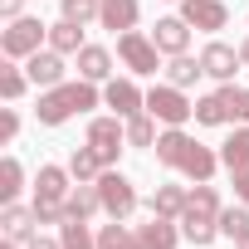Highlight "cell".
Listing matches in <instances>:
<instances>
[{
  "label": "cell",
  "instance_id": "obj_1",
  "mask_svg": "<svg viewBox=\"0 0 249 249\" xmlns=\"http://www.w3.org/2000/svg\"><path fill=\"white\" fill-rule=\"evenodd\" d=\"M157 161H166V166H176L181 176H191V181H210L215 176V166H220V152H210L205 142H196V137H186L181 127H166L161 137H157Z\"/></svg>",
  "mask_w": 249,
  "mask_h": 249
},
{
  "label": "cell",
  "instance_id": "obj_2",
  "mask_svg": "<svg viewBox=\"0 0 249 249\" xmlns=\"http://www.w3.org/2000/svg\"><path fill=\"white\" fill-rule=\"evenodd\" d=\"M88 107H98V88H93L88 78H78V83L44 88V93H39V107H35V117L44 122V127H64L69 117H78V112H88Z\"/></svg>",
  "mask_w": 249,
  "mask_h": 249
},
{
  "label": "cell",
  "instance_id": "obj_3",
  "mask_svg": "<svg viewBox=\"0 0 249 249\" xmlns=\"http://www.w3.org/2000/svg\"><path fill=\"white\" fill-rule=\"evenodd\" d=\"M147 112H152L157 122H166V127H186V122L196 117V103L186 98V88H176V83H157V88L147 93Z\"/></svg>",
  "mask_w": 249,
  "mask_h": 249
},
{
  "label": "cell",
  "instance_id": "obj_4",
  "mask_svg": "<svg viewBox=\"0 0 249 249\" xmlns=\"http://www.w3.org/2000/svg\"><path fill=\"white\" fill-rule=\"evenodd\" d=\"M44 39H49V25H39L35 15H20V20H10L0 30V54L5 59H30Z\"/></svg>",
  "mask_w": 249,
  "mask_h": 249
},
{
  "label": "cell",
  "instance_id": "obj_5",
  "mask_svg": "<svg viewBox=\"0 0 249 249\" xmlns=\"http://www.w3.org/2000/svg\"><path fill=\"white\" fill-rule=\"evenodd\" d=\"M98 196H103L107 220H132V210H137V191H132V181L122 176L117 166H107V171L98 176Z\"/></svg>",
  "mask_w": 249,
  "mask_h": 249
},
{
  "label": "cell",
  "instance_id": "obj_6",
  "mask_svg": "<svg viewBox=\"0 0 249 249\" xmlns=\"http://www.w3.org/2000/svg\"><path fill=\"white\" fill-rule=\"evenodd\" d=\"M88 147L103 157V166H117V152L127 147V122H122L117 112L112 117H93L88 122Z\"/></svg>",
  "mask_w": 249,
  "mask_h": 249
},
{
  "label": "cell",
  "instance_id": "obj_7",
  "mask_svg": "<svg viewBox=\"0 0 249 249\" xmlns=\"http://www.w3.org/2000/svg\"><path fill=\"white\" fill-rule=\"evenodd\" d=\"M117 59L127 64L132 73H157L161 69V49L152 44V35H137V30L117 35Z\"/></svg>",
  "mask_w": 249,
  "mask_h": 249
},
{
  "label": "cell",
  "instance_id": "obj_8",
  "mask_svg": "<svg viewBox=\"0 0 249 249\" xmlns=\"http://www.w3.org/2000/svg\"><path fill=\"white\" fill-rule=\"evenodd\" d=\"M103 103L127 122V117H137V112H147V93L132 83V78H112L107 88H103Z\"/></svg>",
  "mask_w": 249,
  "mask_h": 249
},
{
  "label": "cell",
  "instance_id": "obj_9",
  "mask_svg": "<svg viewBox=\"0 0 249 249\" xmlns=\"http://www.w3.org/2000/svg\"><path fill=\"white\" fill-rule=\"evenodd\" d=\"M181 20H186L191 30L215 35V30L230 25V10H225V0H181Z\"/></svg>",
  "mask_w": 249,
  "mask_h": 249
},
{
  "label": "cell",
  "instance_id": "obj_10",
  "mask_svg": "<svg viewBox=\"0 0 249 249\" xmlns=\"http://www.w3.org/2000/svg\"><path fill=\"white\" fill-rule=\"evenodd\" d=\"M200 69H205V78H220V83H234V73H239L244 64H239V49H230V44L210 39V44L200 49Z\"/></svg>",
  "mask_w": 249,
  "mask_h": 249
},
{
  "label": "cell",
  "instance_id": "obj_11",
  "mask_svg": "<svg viewBox=\"0 0 249 249\" xmlns=\"http://www.w3.org/2000/svg\"><path fill=\"white\" fill-rule=\"evenodd\" d=\"M25 73H30L35 88H59L64 83V54L59 49H35L25 59Z\"/></svg>",
  "mask_w": 249,
  "mask_h": 249
},
{
  "label": "cell",
  "instance_id": "obj_12",
  "mask_svg": "<svg viewBox=\"0 0 249 249\" xmlns=\"http://www.w3.org/2000/svg\"><path fill=\"white\" fill-rule=\"evenodd\" d=\"M0 225H5V239H15V244H30V239H39V215H35V205H5L0 210Z\"/></svg>",
  "mask_w": 249,
  "mask_h": 249
},
{
  "label": "cell",
  "instance_id": "obj_13",
  "mask_svg": "<svg viewBox=\"0 0 249 249\" xmlns=\"http://www.w3.org/2000/svg\"><path fill=\"white\" fill-rule=\"evenodd\" d=\"M152 44H157L166 59H176V54H186V49H191V25H186L181 15H166V20H157Z\"/></svg>",
  "mask_w": 249,
  "mask_h": 249
},
{
  "label": "cell",
  "instance_id": "obj_14",
  "mask_svg": "<svg viewBox=\"0 0 249 249\" xmlns=\"http://www.w3.org/2000/svg\"><path fill=\"white\" fill-rule=\"evenodd\" d=\"M176 225H181V220H161V215H152L147 225H137V249H176V239H186Z\"/></svg>",
  "mask_w": 249,
  "mask_h": 249
},
{
  "label": "cell",
  "instance_id": "obj_15",
  "mask_svg": "<svg viewBox=\"0 0 249 249\" xmlns=\"http://www.w3.org/2000/svg\"><path fill=\"white\" fill-rule=\"evenodd\" d=\"M142 15V0H103V10H98V25L112 30V35H127Z\"/></svg>",
  "mask_w": 249,
  "mask_h": 249
},
{
  "label": "cell",
  "instance_id": "obj_16",
  "mask_svg": "<svg viewBox=\"0 0 249 249\" xmlns=\"http://www.w3.org/2000/svg\"><path fill=\"white\" fill-rule=\"evenodd\" d=\"M73 181V171L69 166H39V176H35V200H69V186Z\"/></svg>",
  "mask_w": 249,
  "mask_h": 249
},
{
  "label": "cell",
  "instance_id": "obj_17",
  "mask_svg": "<svg viewBox=\"0 0 249 249\" xmlns=\"http://www.w3.org/2000/svg\"><path fill=\"white\" fill-rule=\"evenodd\" d=\"M64 210H69V220H88V215H98V210H103V196H98V181H78V186L69 191Z\"/></svg>",
  "mask_w": 249,
  "mask_h": 249
},
{
  "label": "cell",
  "instance_id": "obj_18",
  "mask_svg": "<svg viewBox=\"0 0 249 249\" xmlns=\"http://www.w3.org/2000/svg\"><path fill=\"white\" fill-rule=\"evenodd\" d=\"M186 200H191V191L166 181V186H157V191H152V200H147V205H152V215H161V220H181Z\"/></svg>",
  "mask_w": 249,
  "mask_h": 249
},
{
  "label": "cell",
  "instance_id": "obj_19",
  "mask_svg": "<svg viewBox=\"0 0 249 249\" xmlns=\"http://www.w3.org/2000/svg\"><path fill=\"white\" fill-rule=\"evenodd\" d=\"M107 73H112V54H107L103 44H83V49H78V78L103 83Z\"/></svg>",
  "mask_w": 249,
  "mask_h": 249
},
{
  "label": "cell",
  "instance_id": "obj_20",
  "mask_svg": "<svg viewBox=\"0 0 249 249\" xmlns=\"http://www.w3.org/2000/svg\"><path fill=\"white\" fill-rule=\"evenodd\" d=\"M181 234H186L196 249H205V244H215V234H220V220H215V215H196V210H181Z\"/></svg>",
  "mask_w": 249,
  "mask_h": 249
},
{
  "label": "cell",
  "instance_id": "obj_21",
  "mask_svg": "<svg viewBox=\"0 0 249 249\" xmlns=\"http://www.w3.org/2000/svg\"><path fill=\"white\" fill-rule=\"evenodd\" d=\"M196 122H200V127H225V122H234V112H230V103H225L220 88L196 103Z\"/></svg>",
  "mask_w": 249,
  "mask_h": 249
},
{
  "label": "cell",
  "instance_id": "obj_22",
  "mask_svg": "<svg viewBox=\"0 0 249 249\" xmlns=\"http://www.w3.org/2000/svg\"><path fill=\"white\" fill-rule=\"evenodd\" d=\"M220 161H225L230 171H244V166H249V122L234 127V132L220 142Z\"/></svg>",
  "mask_w": 249,
  "mask_h": 249
},
{
  "label": "cell",
  "instance_id": "obj_23",
  "mask_svg": "<svg viewBox=\"0 0 249 249\" xmlns=\"http://www.w3.org/2000/svg\"><path fill=\"white\" fill-rule=\"evenodd\" d=\"M69 171H73V181H98L107 166H103V157L83 142V147H73V157H69Z\"/></svg>",
  "mask_w": 249,
  "mask_h": 249
},
{
  "label": "cell",
  "instance_id": "obj_24",
  "mask_svg": "<svg viewBox=\"0 0 249 249\" xmlns=\"http://www.w3.org/2000/svg\"><path fill=\"white\" fill-rule=\"evenodd\" d=\"M49 49H59V54H78V49H83V25H73V20L49 25Z\"/></svg>",
  "mask_w": 249,
  "mask_h": 249
},
{
  "label": "cell",
  "instance_id": "obj_25",
  "mask_svg": "<svg viewBox=\"0 0 249 249\" xmlns=\"http://www.w3.org/2000/svg\"><path fill=\"white\" fill-rule=\"evenodd\" d=\"M20 191H25V166L15 157H5V161H0V205H10Z\"/></svg>",
  "mask_w": 249,
  "mask_h": 249
},
{
  "label": "cell",
  "instance_id": "obj_26",
  "mask_svg": "<svg viewBox=\"0 0 249 249\" xmlns=\"http://www.w3.org/2000/svg\"><path fill=\"white\" fill-rule=\"evenodd\" d=\"M157 117L152 112H137V117H127V147H157Z\"/></svg>",
  "mask_w": 249,
  "mask_h": 249
},
{
  "label": "cell",
  "instance_id": "obj_27",
  "mask_svg": "<svg viewBox=\"0 0 249 249\" xmlns=\"http://www.w3.org/2000/svg\"><path fill=\"white\" fill-rule=\"evenodd\" d=\"M98 249H137V230H127V220H112L98 230Z\"/></svg>",
  "mask_w": 249,
  "mask_h": 249
},
{
  "label": "cell",
  "instance_id": "obj_28",
  "mask_svg": "<svg viewBox=\"0 0 249 249\" xmlns=\"http://www.w3.org/2000/svg\"><path fill=\"white\" fill-rule=\"evenodd\" d=\"M200 73H205V69H200V59H191V54H176V59L166 64V83H176V88H191Z\"/></svg>",
  "mask_w": 249,
  "mask_h": 249
},
{
  "label": "cell",
  "instance_id": "obj_29",
  "mask_svg": "<svg viewBox=\"0 0 249 249\" xmlns=\"http://www.w3.org/2000/svg\"><path fill=\"white\" fill-rule=\"evenodd\" d=\"M59 244L64 249H98V234H88V220H64L59 225Z\"/></svg>",
  "mask_w": 249,
  "mask_h": 249
},
{
  "label": "cell",
  "instance_id": "obj_30",
  "mask_svg": "<svg viewBox=\"0 0 249 249\" xmlns=\"http://www.w3.org/2000/svg\"><path fill=\"white\" fill-rule=\"evenodd\" d=\"M25 88H30V73H20V69H15V59H5V64H0V98L15 103Z\"/></svg>",
  "mask_w": 249,
  "mask_h": 249
},
{
  "label": "cell",
  "instance_id": "obj_31",
  "mask_svg": "<svg viewBox=\"0 0 249 249\" xmlns=\"http://www.w3.org/2000/svg\"><path fill=\"white\" fill-rule=\"evenodd\" d=\"M220 234H230V239L249 234V205H230V210H220Z\"/></svg>",
  "mask_w": 249,
  "mask_h": 249
},
{
  "label": "cell",
  "instance_id": "obj_32",
  "mask_svg": "<svg viewBox=\"0 0 249 249\" xmlns=\"http://www.w3.org/2000/svg\"><path fill=\"white\" fill-rule=\"evenodd\" d=\"M220 93H225L234 122H249V88H239V83H220Z\"/></svg>",
  "mask_w": 249,
  "mask_h": 249
},
{
  "label": "cell",
  "instance_id": "obj_33",
  "mask_svg": "<svg viewBox=\"0 0 249 249\" xmlns=\"http://www.w3.org/2000/svg\"><path fill=\"white\" fill-rule=\"evenodd\" d=\"M98 10H103V0H64V20H73V25L98 20Z\"/></svg>",
  "mask_w": 249,
  "mask_h": 249
},
{
  "label": "cell",
  "instance_id": "obj_34",
  "mask_svg": "<svg viewBox=\"0 0 249 249\" xmlns=\"http://www.w3.org/2000/svg\"><path fill=\"white\" fill-rule=\"evenodd\" d=\"M15 132H20V112L0 107V142H15Z\"/></svg>",
  "mask_w": 249,
  "mask_h": 249
},
{
  "label": "cell",
  "instance_id": "obj_35",
  "mask_svg": "<svg viewBox=\"0 0 249 249\" xmlns=\"http://www.w3.org/2000/svg\"><path fill=\"white\" fill-rule=\"evenodd\" d=\"M234 176V196H239V205H249V166L244 171H230Z\"/></svg>",
  "mask_w": 249,
  "mask_h": 249
},
{
  "label": "cell",
  "instance_id": "obj_36",
  "mask_svg": "<svg viewBox=\"0 0 249 249\" xmlns=\"http://www.w3.org/2000/svg\"><path fill=\"white\" fill-rule=\"evenodd\" d=\"M0 20H5V25L20 20V0H0Z\"/></svg>",
  "mask_w": 249,
  "mask_h": 249
},
{
  "label": "cell",
  "instance_id": "obj_37",
  "mask_svg": "<svg viewBox=\"0 0 249 249\" xmlns=\"http://www.w3.org/2000/svg\"><path fill=\"white\" fill-rule=\"evenodd\" d=\"M25 249H64V244H54V239H30Z\"/></svg>",
  "mask_w": 249,
  "mask_h": 249
},
{
  "label": "cell",
  "instance_id": "obj_38",
  "mask_svg": "<svg viewBox=\"0 0 249 249\" xmlns=\"http://www.w3.org/2000/svg\"><path fill=\"white\" fill-rule=\"evenodd\" d=\"M239 64H244V69H249V39H244V44H239Z\"/></svg>",
  "mask_w": 249,
  "mask_h": 249
},
{
  "label": "cell",
  "instance_id": "obj_39",
  "mask_svg": "<svg viewBox=\"0 0 249 249\" xmlns=\"http://www.w3.org/2000/svg\"><path fill=\"white\" fill-rule=\"evenodd\" d=\"M234 244H239V249H249V234H239V239H234Z\"/></svg>",
  "mask_w": 249,
  "mask_h": 249
},
{
  "label": "cell",
  "instance_id": "obj_40",
  "mask_svg": "<svg viewBox=\"0 0 249 249\" xmlns=\"http://www.w3.org/2000/svg\"><path fill=\"white\" fill-rule=\"evenodd\" d=\"M0 249H20V244H15V239H5V244H0Z\"/></svg>",
  "mask_w": 249,
  "mask_h": 249
}]
</instances>
